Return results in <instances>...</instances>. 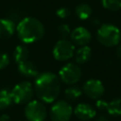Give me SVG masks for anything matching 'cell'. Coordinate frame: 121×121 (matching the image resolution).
Listing matches in <instances>:
<instances>
[{"label": "cell", "instance_id": "obj_18", "mask_svg": "<svg viewBox=\"0 0 121 121\" xmlns=\"http://www.w3.org/2000/svg\"><path fill=\"white\" fill-rule=\"evenodd\" d=\"M81 89L76 85H71L64 91V96L67 100H76L81 95Z\"/></svg>", "mask_w": 121, "mask_h": 121}, {"label": "cell", "instance_id": "obj_9", "mask_svg": "<svg viewBox=\"0 0 121 121\" xmlns=\"http://www.w3.org/2000/svg\"><path fill=\"white\" fill-rule=\"evenodd\" d=\"M83 93L92 99H99L105 91L104 85L103 83L99 80V79H95V78H91L88 79L82 88Z\"/></svg>", "mask_w": 121, "mask_h": 121}, {"label": "cell", "instance_id": "obj_11", "mask_svg": "<svg viewBox=\"0 0 121 121\" xmlns=\"http://www.w3.org/2000/svg\"><path fill=\"white\" fill-rule=\"evenodd\" d=\"M74 114L76 115L77 118H78L81 121H88L93 119L95 114L96 112L95 110L87 103H79L76 106V108L73 110Z\"/></svg>", "mask_w": 121, "mask_h": 121}, {"label": "cell", "instance_id": "obj_1", "mask_svg": "<svg viewBox=\"0 0 121 121\" xmlns=\"http://www.w3.org/2000/svg\"><path fill=\"white\" fill-rule=\"evenodd\" d=\"M34 93L43 103L54 102L60 92V79L52 72L40 73L34 81Z\"/></svg>", "mask_w": 121, "mask_h": 121}, {"label": "cell", "instance_id": "obj_21", "mask_svg": "<svg viewBox=\"0 0 121 121\" xmlns=\"http://www.w3.org/2000/svg\"><path fill=\"white\" fill-rule=\"evenodd\" d=\"M58 33L62 39H66L71 34V29L69 25L67 24H60L58 26Z\"/></svg>", "mask_w": 121, "mask_h": 121}, {"label": "cell", "instance_id": "obj_24", "mask_svg": "<svg viewBox=\"0 0 121 121\" xmlns=\"http://www.w3.org/2000/svg\"><path fill=\"white\" fill-rule=\"evenodd\" d=\"M107 106H108V102L103 100V99H97L96 102H95V107L100 110V111H104L107 109Z\"/></svg>", "mask_w": 121, "mask_h": 121}, {"label": "cell", "instance_id": "obj_7", "mask_svg": "<svg viewBox=\"0 0 121 121\" xmlns=\"http://www.w3.org/2000/svg\"><path fill=\"white\" fill-rule=\"evenodd\" d=\"M50 118L52 121H69L73 114V108L66 100H58L50 108Z\"/></svg>", "mask_w": 121, "mask_h": 121}, {"label": "cell", "instance_id": "obj_15", "mask_svg": "<svg viewBox=\"0 0 121 121\" xmlns=\"http://www.w3.org/2000/svg\"><path fill=\"white\" fill-rule=\"evenodd\" d=\"M29 56V50L25 44L17 45L13 50V60L18 64L26 60Z\"/></svg>", "mask_w": 121, "mask_h": 121}, {"label": "cell", "instance_id": "obj_10", "mask_svg": "<svg viewBox=\"0 0 121 121\" xmlns=\"http://www.w3.org/2000/svg\"><path fill=\"white\" fill-rule=\"evenodd\" d=\"M70 37L74 44L84 46V45H87L91 42L92 34L87 28L83 26H78L71 31Z\"/></svg>", "mask_w": 121, "mask_h": 121}, {"label": "cell", "instance_id": "obj_13", "mask_svg": "<svg viewBox=\"0 0 121 121\" xmlns=\"http://www.w3.org/2000/svg\"><path fill=\"white\" fill-rule=\"evenodd\" d=\"M18 72L26 78H36L40 74L37 66L28 60L18 64Z\"/></svg>", "mask_w": 121, "mask_h": 121}, {"label": "cell", "instance_id": "obj_27", "mask_svg": "<svg viewBox=\"0 0 121 121\" xmlns=\"http://www.w3.org/2000/svg\"><path fill=\"white\" fill-rule=\"evenodd\" d=\"M96 121H110L105 115H100V116H98V118L96 119Z\"/></svg>", "mask_w": 121, "mask_h": 121}, {"label": "cell", "instance_id": "obj_19", "mask_svg": "<svg viewBox=\"0 0 121 121\" xmlns=\"http://www.w3.org/2000/svg\"><path fill=\"white\" fill-rule=\"evenodd\" d=\"M106 111L111 115H121V98H115L108 102Z\"/></svg>", "mask_w": 121, "mask_h": 121}, {"label": "cell", "instance_id": "obj_16", "mask_svg": "<svg viewBox=\"0 0 121 121\" xmlns=\"http://www.w3.org/2000/svg\"><path fill=\"white\" fill-rule=\"evenodd\" d=\"M13 102L11 91L9 89H1L0 90V110H5L9 108Z\"/></svg>", "mask_w": 121, "mask_h": 121}, {"label": "cell", "instance_id": "obj_22", "mask_svg": "<svg viewBox=\"0 0 121 121\" xmlns=\"http://www.w3.org/2000/svg\"><path fill=\"white\" fill-rule=\"evenodd\" d=\"M9 56L5 53V52H1L0 53V70L5 69L9 64Z\"/></svg>", "mask_w": 121, "mask_h": 121}, {"label": "cell", "instance_id": "obj_26", "mask_svg": "<svg viewBox=\"0 0 121 121\" xmlns=\"http://www.w3.org/2000/svg\"><path fill=\"white\" fill-rule=\"evenodd\" d=\"M116 56L121 60V44H119L116 47Z\"/></svg>", "mask_w": 121, "mask_h": 121}, {"label": "cell", "instance_id": "obj_5", "mask_svg": "<svg viewBox=\"0 0 121 121\" xmlns=\"http://www.w3.org/2000/svg\"><path fill=\"white\" fill-rule=\"evenodd\" d=\"M47 110L41 100H30L25 107V116L27 121H44Z\"/></svg>", "mask_w": 121, "mask_h": 121}, {"label": "cell", "instance_id": "obj_14", "mask_svg": "<svg viewBox=\"0 0 121 121\" xmlns=\"http://www.w3.org/2000/svg\"><path fill=\"white\" fill-rule=\"evenodd\" d=\"M77 64H82L87 62L92 57V49L88 45L80 46L74 54Z\"/></svg>", "mask_w": 121, "mask_h": 121}, {"label": "cell", "instance_id": "obj_3", "mask_svg": "<svg viewBox=\"0 0 121 121\" xmlns=\"http://www.w3.org/2000/svg\"><path fill=\"white\" fill-rule=\"evenodd\" d=\"M97 41L106 47L117 45L121 40V32L117 26L112 24H103L99 26L96 31Z\"/></svg>", "mask_w": 121, "mask_h": 121}, {"label": "cell", "instance_id": "obj_8", "mask_svg": "<svg viewBox=\"0 0 121 121\" xmlns=\"http://www.w3.org/2000/svg\"><path fill=\"white\" fill-rule=\"evenodd\" d=\"M53 57L59 61H66L75 54V45L67 39L59 40L53 47Z\"/></svg>", "mask_w": 121, "mask_h": 121}, {"label": "cell", "instance_id": "obj_28", "mask_svg": "<svg viewBox=\"0 0 121 121\" xmlns=\"http://www.w3.org/2000/svg\"><path fill=\"white\" fill-rule=\"evenodd\" d=\"M92 25H93V26H99V21H98V19H96V18L93 19Z\"/></svg>", "mask_w": 121, "mask_h": 121}, {"label": "cell", "instance_id": "obj_20", "mask_svg": "<svg viewBox=\"0 0 121 121\" xmlns=\"http://www.w3.org/2000/svg\"><path fill=\"white\" fill-rule=\"evenodd\" d=\"M102 6L112 11H117L121 9V0H101Z\"/></svg>", "mask_w": 121, "mask_h": 121}, {"label": "cell", "instance_id": "obj_6", "mask_svg": "<svg viewBox=\"0 0 121 121\" xmlns=\"http://www.w3.org/2000/svg\"><path fill=\"white\" fill-rule=\"evenodd\" d=\"M81 69L80 67L75 62H68L63 65L60 70L59 71V78L60 79L69 85H74L78 82L81 78Z\"/></svg>", "mask_w": 121, "mask_h": 121}, {"label": "cell", "instance_id": "obj_17", "mask_svg": "<svg viewBox=\"0 0 121 121\" xmlns=\"http://www.w3.org/2000/svg\"><path fill=\"white\" fill-rule=\"evenodd\" d=\"M75 13L77 17L80 20H86L92 15V8L86 3L79 4L75 9Z\"/></svg>", "mask_w": 121, "mask_h": 121}, {"label": "cell", "instance_id": "obj_4", "mask_svg": "<svg viewBox=\"0 0 121 121\" xmlns=\"http://www.w3.org/2000/svg\"><path fill=\"white\" fill-rule=\"evenodd\" d=\"M11 95L13 102L16 104H25L32 100L34 95V87L29 81H22L16 84L12 90Z\"/></svg>", "mask_w": 121, "mask_h": 121}, {"label": "cell", "instance_id": "obj_12", "mask_svg": "<svg viewBox=\"0 0 121 121\" xmlns=\"http://www.w3.org/2000/svg\"><path fill=\"white\" fill-rule=\"evenodd\" d=\"M16 30L15 22L9 18L0 19V39L10 38Z\"/></svg>", "mask_w": 121, "mask_h": 121}, {"label": "cell", "instance_id": "obj_23", "mask_svg": "<svg viewBox=\"0 0 121 121\" xmlns=\"http://www.w3.org/2000/svg\"><path fill=\"white\" fill-rule=\"evenodd\" d=\"M56 15L60 19H65L70 15V10H69V9L62 7L56 10Z\"/></svg>", "mask_w": 121, "mask_h": 121}, {"label": "cell", "instance_id": "obj_2", "mask_svg": "<svg viewBox=\"0 0 121 121\" xmlns=\"http://www.w3.org/2000/svg\"><path fill=\"white\" fill-rule=\"evenodd\" d=\"M44 32V26L35 17H25L16 26L17 36L24 43H32L41 40Z\"/></svg>", "mask_w": 121, "mask_h": 121}, {"label": "cell", "instance_id": "obj_25", "mask_svg": "<svg viewBox=\"0 0 121 121\" xmlns=\"http://www.w3.org/2000/svg\"><path fill=\"white\" fill-rule=\"evenodd\" d=\"M0 121H10V117L7 113H3L0 116Z\"/></svg>", "mask_w": 121, "mask_h": 121}]
</instances>
